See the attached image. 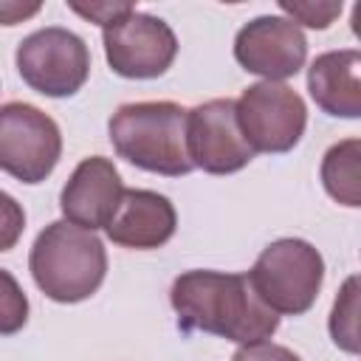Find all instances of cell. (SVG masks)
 Segmentation results:
<instances>
[{
    "label": "cell",
    "instance_id": "3957f363",
    "mask_svg": "<svg viewBox=\"0 0 361 361\" xmlns=\"http://www.w3.org/2000/svg\"><path fill=\"white\" fill-rule=\"evenodd\" d=\"M28 268L37 288L48 299L73 305L93 296L104 282L107 251L90 228L71 220H56L37 234Z\"/></svg>",
    "mask_w": 361,
    "mask_h": 361
},
{
    "label": "cell",
    "instance_id": "7c38bea8",
    "mask_svg": "<svg viewBox=\"0 0 361 361\" xmlns=\"http://www.w3.org/2000/svg\"><path fill=\"white\" fill-rule=\"evenodd\" d=\"M175 226H178V214L169 197L152 189H124L121 206L104 231L121 248L149 251L169 243Z\"/></svg>",
    "mask_w": 361,
    "mask_h": 361
},
{
    "label": "cell",
    "instance_id": "e0dca14e",
    "mask_svg": "<svg viewBox=\"0 0 361 361\" xmlns=\"http://www.w3.org/2000/svg\"><path fill=\"white\" fill-rule=\"evenodd\" d=\"M71 8L76 14H82L90 23H99L102 28H110L113 23H118L121 17L133 14L135 6L133 3H113V0H96V3H71Z\"/></svg>",
    "mask_w": 361,
    "mask_h": 361
},
{
    "label": "cell",
    "instance_id": "9c48e42d",
    "mask_svg": "<svg viewBox=\"0 0 361 361\" xmlns=\"http://www.w3.org/2000/svg\"><path fill=\"white\" fill-rule=\"evenodd\" d=\"M234 59L243 65V71L257 73L265 82L290 79L305 68L307 39L293 20L265 14L237 31Z\"/></svg>",
    "mask_w": 361,
    "mask_h": 361
},
{
    "label": "cell",
    "instance_id": "277c9868",
    "mask_svg": "<svg viewBox=\"0 0 361 361\" xmlns=\"http://www.w3.org/2000/svg\"><path fill=\"white\" fill-rule=\"evenodd\" d=\"M248 279L274 313L302 316L313 307L322 290L324 259L307 240L282 237L262 248Z\"/></svg>",
    "mask_w": 361,
    "mask_h": 361
},
{
    "label": "cell",
    "instance_id": "2e32d148",
    "mask_svg": "<svg viewBox=\"0 0 361 361\" xmlns=\"http://www.w3.org/2000/svg\"><path fill=\"white\" fill-rule=\"evenodd\" d=\"M279 8L296 23L307 28H327L341 14V0H279Z\"/></svg>",
    "mask_w": 361,
    "mask_h": 361
},
{
    "label": "cell",
    "instance_id": "30bf717a",
    "mask_svg": "<svg viewBox=\"0 0 361 361\" xmlns=\"http://www.w3.org/2000/svg\"><path fill=\"white\" fill-rule=\"evenodd\" d=\"M189 155L195 169L231 175L257 155L237 121L234 99H212L189 110Z\"/></svg>",
    "mask_w": 361,
    "mask_h": 361
},
{
    "label": "cell",
    "instance_id": "52a82bcc",
    "mask_svg": "<svg viewBox=\"0 0 361 361\" xmlns=\"http://www.w3.org/2000/svg\"><path fill=\"white\" fill-rule=\"evenodd\" d=\"M237 121L254 152H288L305 133L307 107L293 87L257 82L237 99Z\"/></svg>",
    "mask_w": 361,
    "mask_h": 361
},
{
    "label": "cell",
    "instance_id": "ffe728a7",
    "mask_svg": "<svg viewBox=\"0 0 361 361\" xmlns=\"http://www.w3.org/2000/svg\"><path fill=\"white\" fill-rule=\"evenodd\" d=\"M350 25H353V34L361 39V0L353 6V14H350Z\"/></svg>",
    "mask_w": 361,
    "mask_h": 361
},
{
    "label": "cell",
    "instance_id": "6da1fadb",
    "mask_svg": "<svg viewBox=\"0 0 361 361\" xmlns=\"http://www.w3.org/2000/svg\"><path fill=\"white\" fill-rule=\"evenodd\" d=\"M169 302L183 330L212 333L237 344L265 341L279 327V313L259 299L248 274L186 271L172 282Z\"/></svg>",
    "mask_w": 361,
    "mask_h": 361
},
{
    "label": "cell",
    "instance_id": "ba28073f",
    "mask_svg": "<svg viewBox=\"0 0 361 361\" xmlns=\"http://www.w3.org/2000/svg\"><path fill=\"white\" fill-rule=\"evenodd\" d=\"M104 56L113 73L124 79H155L178 56L175 31L152 14L133 11L102 31Z\"/></svg>",
    "mask_w": 361,
    "mask_h": 361
},
{
    "label": "cell",
    "instance_id": "8fae6325",
    "mask_svg": "<svg viewBox=\"0 0 361 361\" xmlns=\"http://www.w3.org/2000/svg\"><path fill=\"white\" fill-rule=\"evenodd\" d=\"M121 197H124V186L113 161L102 155H90L73 169V175L62 186L59 209L65 220L96 231L110 226V220L121 206Z\"/></svg>",
    "mask_w": 361,
    "mask_h": 361
},
{
    "label": "cell",
    "instance_id": "d6986e66",
    "mask_svg": "<svg viewBox=\"0 0 361 361\" xmlns=\"http://www.w3.org/2000/svg\"><path fill=\"white\" fill-rule=\"evenodd\" d=\"M231 361H302L293 350L282 347V344H271V341H257V344H243Z\"/></svg>",
    "mask_w": 361,
    "mask_h": 361
},
{
    "label": "cell",
    "instance_id": "8992f818",
    "mask_svg": "<svg viewBox=\"0 0 361 361\" xmlns=\"http://www.w3.org/2000/svg\"><path fill=\"white\" fill-rule=\"evenodd\" d=\"M62 155V135L51 116L25 102L0 110V166L23 183L45 180Z\"/></svg>",
    "mask_w": 361,
    "mask_h": 361
},
{
    "label": "cell",
    "instance_id": "4fadbf2b",
    "mask_svg": "<svg viewBox=\"0 0 361 361\" xmlns=\"http://www.w3.org/2000/svg\"><path fill=\"white\" fill-rule=\"evenodd\" d=\"M307 90L316 107L338 118H361V51H327L307 68Z\"/></svg>",
    "mask_w": 361,
    "mask_h": 361
},
{
    "label": "cell",
    "instance_id": "7a4b0ae2",
    "mask_svg": "<svg viewBox=\"0 0 361 361\" xmlns=\"http://www.w3.org/2000/svg\"><path fill=\"white\" fill-rule=\"evenodd\" d=\"M110 141L118 158L138 169L178 178L195 169L189 155V110L175 102H133L110 116Z\"/></svg>",
    "mask_w": 361,
    "mask_h": 361
},
{
    "label": "cell",
    "instance_id": "5bb4252c",
    "mask_svg": "<svg viewBox=\"0 0 361 361\" xmlns=\"http://www.w3.org/2000/svg\"><path fill=\"white\" fill-rule=\"evenodd\" d=\"M322 186L341 206H361V138L333 144L322 158Z\"/></svg>",
    "mask_w": 361,
    "mask_h": 361
},
{
    "label": "cell",
    "instance_id": "9a60e30c",
    "mask_svg": "<svg viewBox=\"0 0 361 361\" xmlns=\"http://www.w3.org/2000/svg\"><path fill=\"white\" fill-rule=\"evenodd\" d=\"M327 330L338 350L361 355V274H353L341 282L327 319Z\"/></svg>",
    "mask_w": 361,
    "mask_h": 361
},
{
    "label": "cell",
    "instance_id": "ac0fdd59",
    "mask_svg": "<svg viewBox=\"0 0 361 361\" xmlns=\"http://www.w3.org/2000/svg\"><path fill=\"white\" fill-rule=\"evenodd\" d=\"M3 282H6V296H3V333H14L20 324H25V313H28V302L25 296L17 290V282L8 271H3Z\"/></svg>",
    "mask_w": 361,
    "mask_h": 361
},
{
    "label": "cell",
    "instance_id": "5b68a950",
    "mask_svg": "<svg viewBox=\"0 0 361 361\" xmlns=\"http://www.w3.org/2000/svg\"><path fill=\"white\" fill-rule=\"evenodd\" d=\"M17 71L23 82L42 96H73L87 82L90 51L79 34L48 25L17 45Z\"/></svg>",
    "mask_w": 361,
    "mask_h": 361
}]
</instances>
